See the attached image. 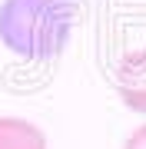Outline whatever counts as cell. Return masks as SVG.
Listing matches in <instances>:
<instances>
[{
	"instance_id": "cell-4",
	"label": "cell",
	"mask_w": 146,
	"mask_h": 149,
	"mask_svg": "<svg viewBox=\"0 0 146 149\" xmlns=\"http://www.w3.org/2000/svg\"><path fill=\"white\" fill-rule=\"evenodd\" d=\"M123 149H146V123H140V126L130 133V139L123 143Z\"/></svg>"
},
{
	"instance_id": "cell-3",
	"label": "cell",
	"mask_w": 146,
	"mask_h": 149,
	"mask_svg": "<svg viewBox=\"0 0 146 149\" xmlns=\"http://www.w3.org/2000/svg\"><path fill=\"white\" fill-rule=\"evenodd\" d=\"M0 149H47V133L23 116H0Z\"/></svg>"
},
{
	"instance_id": "cell-1",
	"label": "cell",
	"mask_w": 146,
	"mask_h": 149,
	"mask_svg": "<svg viewBox=\"0 0 146 149\" xmlns=\"http://www.w3.org/2000/svg\"><path fill=\"white\" fill-rule=\"evenodd\" d=\"M80 0H3L0 40L27 60H50L70 37Z\"/></svg>"
},
{
	"instance_id": "cell-2",
	"label": "cell",
	"mask_w": 146,
	"mask_h": 149,
	"mask_svg": "<svg viewBox=\"0 0 146 149\" xmlns=\"http://www.w3.org/2000/svg\"><path fill=\"white\" fill-rule=\"evenodd\" d=\"M116 90L123 103L136 113H146V50L126 53L116 66Z\"/></svg>"
}]
</instances>
